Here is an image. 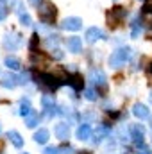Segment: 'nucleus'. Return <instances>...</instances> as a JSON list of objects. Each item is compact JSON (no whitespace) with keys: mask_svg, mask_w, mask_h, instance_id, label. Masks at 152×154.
<instances>
[{"mask_svg":"<svg viewBox=\"0 0 152 154\" xmlns=\"http://www.w3.org/2000/svg\"><path fill=\"white\" fill-rule=\"evenodd\" d=\"M131 56H132V50H131L129 47L116 48L113 54L109 56V65H111V66H114V68H118V66L125 65V63L131 59Z\"/></svg>","mask_w":152,"mask_h":154,"instance_id":"obj_2","label":"nucleus"},{"mask_svg":"<svg viewBox=\"0 0 152 154\" xmlns=\"http://www.w3.org/2000/svg\"><path fill=\"white\" fill-rule=\"evenodd\" d=\"M47 43H48V47H54V45H57V43H59V36H56V34L48 36V39H47Z\"/></svg>","mask_w":152,"mask_h":154,"instance_id":"obj_26","label":"nucleus"},{"mask_svg":"<svg viewBox=\"0 0 152 154\" xmlns=\"http://www.w3.org/2000/svg\"><path fill=\"white\" fill-rule=\"evenodd\" d=\"M0 84L4 88H7V90H13V88H16L20 84V77H16L14 74H4L0 77Z\"/></svg>","mask_w":152,"mask_h":154,"instance_id":"obj_8","label":"nucleus"},{"mask_svg":"<svg viewBox=\"0 0 152 154\" xmlns=\"http://www.w3.org/2000/svg\"><path fill=\"white\" fill-rule=\"evenodd\" d=\"M48 136H50L48 129L41 127V129H38V131L34 133V142H36V143H39V145H45V143L48 142Z\"/></svg>","mask_w":152,"mask_h":154,"instance_id":"obj_16","label":"nucleus"},{"mask_svg":"<svg viewBox=\"0 0 152 154\" xmlns=\"http://www.w3.org/2000/svg\"><path fill=\"white\" fill-rule=\"evenodd\" d=\"M66 81H68V84H70L75 91H81V90H82V86H84L82 75H79V74H72V75H68V77H66Z\"/></svg>","mask_w":152,"mask_h":154,"instance_id":"obj_14","label":"nucleus"},{"mask_svg":"<svg viewBox=\"0 0 152 154\" xmlns=\"http://www.w3.org/2000/svg\"><path fill=\"white\" fill-rule=\"evenodd\" d=\"M75 136H77V140H81V142L90 140V138H91V127H90L88 124L79 125V127H77V131H75Z\"/></svg>","mask_w":152,"mask_h":154,"instance_id":"obj_13","label":"nucleus"},{"mask_svg":"<svg viewBox=\"0 0 152 154\" xmlns=\"http://www.w3.org/2000/svg\"><path fill=\"white\" fill-rule=\"evenodd\" d=\"M52 56H56V57H57V59H61V57H63V52H61V50H57V48H56V50H54V52H52Z\"/></svg>","mask_w":152,"mask_h":154,"instance_id":"obj_32","label":"nucleus"},{"mask_svg":"<svg viewBox=\"0 0 152 154\" xmlns=\"http://www.w3.org/2000/svg\"><path fill=\"white\" fill-rule=\"evenodd\" d=\"M131 133H132V140L136 142V145H143V138H145V127L141 124H134L131 127Z\"/></svg>","mask_w":152,"mask_h":154,"instance_id":"obj_10","label":"nucleus"},{"mask_svg":"<svg viewBox=\"0 0 152 154\" xmlns=\"http://www.w3.org/2000/svg\"><path fill=\"white\" fill-rule=\"evenodd\" d=\"M7 138L11 140V143H13L16 149H22V147H23V138H22V134H20L18 131H9V133H7Z\"/></svg>","mask_w":152,"mask_h":154,"instance_id":"obj_18","label":"nucleus"},{"mask_svg":"<svg viewBox=\"0 0 152 154\" xmlns=\"http://www.w3.org/2000/svg\"><path fill=\"white\" fill-rule=\"evenodd\" d=\"M61 151H63L61 154H74V149H72L70 145H68V147H61Z\"/></svg>","mask_w":152,"mask_h":154,"instance_id":"obj_30","label":"nucleus"},{"mask_svg":"<svg viewBox=\"0 0 152 154\" xmlns=\"http://www.w3.org/2000/svg\"><path fill=\"white\" fill-rule=\"evenodd\" d=\"M22 43H23V39L20 34H14V32H5V36H4V47L7 48V50H16L18 47H22Z\"/></svg>","mask_w":152,"mask_h":154,"instance_id":"obj_4","label":"nucleus"},{"mask_svg":"<svg viewBox=\"0 0 152 154\" xmlns=\"http://www.w3.org/2000/svg\"><path fill=\"white\" fill-rule=\"evenodd\" d=\"M20 154H29V152H20Z\"/></svg>","mask_w":152,"mask_h":154,"instance_id":"obj_37","label":"nucleus"},{"mask_svg":"<svg viewBox=\"0 0 152 154\" xmlns=\"http://www.w3.org/2000/svg\"><path fill=\"white\" fill-rule=\"evenodd\" d=\"M132 115L136 116V118H140V120H145V118H149V109H147V106H143V104H134L132 106Z\"/></svg>","mask_w":152,"mask_h":154,"instance_id":"obj_15","label":"nucleus"},{"mask_svg":"<svg viewBox=\"0 0 152 154\" xmlns=\"http://www.w3.org/2000/svg\"><path fill=\"white\" fill-rule=\"evenodd\" d=\"M125 18V9L123 7H113L109 13H108V23L109 27H116L118 23H122Z\"/></svg>","mask_w":152,"mask_h":154,"instance_id":"obj_5","label":"nucleus"},{"mask_svg":"<svg viewBox=\"0 0 152 154\" xmlns=\"http://www.w3.org/2000/svg\"><path fill=\"white\" fill-rule=\"evenodd\" d=\"M20 23H22L23 27H31V25H32V18H31L27 13H22V14H20Z\"/></svg>","mask_w":152,"mask_h":154,"instance_id":"obj_23","label":"nucleus"},{"mask_svg":"<svg viewBox=\"0 0 152 154\" xmlns=\"http://www.w3.org/2000/svg\"><path fill=\"white\" fill-rule=\"evenodd\" d=\"M2 2H4V0H2Z\"/></svg>","mask_w":152,"mask_h":154,"instance_id":"obj_38","label":"nucleus"},{"mask_svg":"<svg viewBox=\"0 0 152 154\" xmlns=\"http://www.w3.org/2000/svg\"><path fill=\"white\" fill-rule=\"evenodd\" d=\"M4 63H5V66H7L9 70H20V68H22L20 59H16V57H13V56H7Z\"/></svg>","mask_w":152,"mask_h":154,"instance_id":"obj_19","label":"nucleus"},{"mask_svg":"<svg viewBox=\"0 0 152 154\" xmlns=\"http://www.w3.org/2000/svg\"><path fill=\"white\" fill-rule=\"evenodd\" d=\"M54 133H56V136H57L61 142L68 140V138H70V124H65V122H61V124H56V127H54Z\"/></svg>","mask_w":152,"mask_h":154,"instance_id":"obj_9","label":"nucleus"},{"mask_svg":"<svg viewBox=\"0 0 152 154\" xmlns=\"http://www.w3.org/2000/svg\"><path fill=\"white\" fill-rule=\"evenodd\" d=\"M66 47H68V50L72 54H79L82 50V39L79 38V36H72V38L66 39Z\"/></svg>","mask_w":152,"mask_h":154,"instance_id":"obj_12","label":"nucleus"},{"mask_svg":"<svg viewBox=\"0 0 152 154\" xmlns=\"http://www.w3.org/2000/svg\"><path fill=\"white\" fill-rule=\"evenodd\" d=\"M7 13H9V11H7V7H5L4 4H0V22H2V20H5Z\"/></svg>","mask_w":152,"mask_h":154,"instance_id":"obj_27","label":"nucleus"},{"mask_svg":"<svg viewBox=\"0 0 152 154\" xmlns=\"http://www.w3.org/2000/svg\"><path fill=\"white\" fill-rule=\"evenodd\" d=\"M11 7H14V11H16L18 14H22L23 9H25V5H23L22 0H11Z\"/></svg>","mask_w":152,"mask_h":154,"instance_id":"obj_24","label":"nucleus"},{"mask_svg":"<svg viewBox=\"0 0 152 154\" xmlns=\"http://www.w3.org/2000/svg\"><path fill=\"white\" fill-rule=\"evenodd\" d=\"M140 32H141V27H140L138 23H134V25H132V38H138Z\"/></svg>","mask_w":152,"mask_h":154,"instance_id":"obj_29","label":"nucleus"},{"mask_svg":"<svg viewBox=\"0 0 152 154\" xmlns=\"http://www.w3.org/2000/svg\"><path fill=\"white\" fill-rule=\"evenodd\" d=\"M90 81H91L95 86H106L108 77H106V74H104V70H100V68H93V70L90 72Z\"/></svg>","mask_w":152,"mask_h":154,"instance_id":"obj_7","label":"nucleus"},{"mask_svg":"<svg viewBox=\"0 0 152 154\" xmlns=\"http://www.w3.org/2000/svg\"><path fill=\"white\" fill-rule=\"evenodd\" d=\"M149 100H150V104H152V91H150V95H149Z\"/></svg>","mask_w":152,"mask_h":154,"instance_id":"obj_34","label":"nucleus"},{"mask_svg":"<svg viewBox=\"0 0 152 154\" xmlns=\"http://www.w3.org/2000/svg\"><path fill=\"white\" fill-rule=\"evenodd\" d=\"M41 106H43V109L57 108V106H56V99H54V95H43V97H41Z\"/></svg>","mask_w":152,"mask_h":154,"instance_id":"obj_20","label":"nucleus"},{"mask_svg":"<svg viewBox=\"0 0 152 154\" xmlns=\"http://www.w3.org/2000/svg\"><path fill=\"white\" fill-rule=\"evenodd\" d=\"M61 27L65 31H79V29H82V20L79 16H68V18L63 20Z\"/></svg>","mask_w":152,"mask_h":154,"instance_id":"obj_6","label":"nucleus"},{"mask_svg":"<svg viewBox=\"0 0 152 154\" xmlns=\"http://www.w3.org/2000/svg\"><path fill=\"white\" fill-rule=\"evenodd\" d=\"M31 111H32V108H31V100H29V99H22V100H20V111H18V113L25 118Z\"/></svg>","mask_w":152,"mask_h":154,"instance_id":"obj_21","label":"nucleus"},{"mask_svg":"<svg viewBox=\"0 0 152 154\" xmlns=\"http://www.w3.org/2000/svg\"><path fill=\"white\" fill-rule=\"evenodd\" d=\"M43 154H61V152H59V149H57V147H45Z\"/></svg>","mask_w":152,"mask_h":154,"instance_id":"obj_28","label":"nucleus"},{"mask_svg":"<svg viewBox=\"0 0 152 154\" xmlns=\"http://www.w3.org/2000/svg\"><path fill=\"white\" fill-rule=\"evenodd\" d=\"M36 81H38L39 86H43V88L48 90V91H54V90H57V88L63 84V81L57 79L54 74H38V75H36Z\"/></svg>","mask_w":152,"mask_h":154,"instance_id":"obj_3","label":"nucleus"},{"mask_svg":"<svg viewBox=\"0 0 152 154\" xmlns=\"http://www.w3.org/2000/svg\"><path fill=\"white\" fill-rule=\"evenodd\" d=\"M138 154H150V151H149V147H143V145H141V147L138 149Z\"/></svg>","mask_w":152,"mask_h":154,"instance_id":"obj_31","label":"nucleus"},{"mask_svg":"<svg viewBox=\"0 0 152 154\" xmlns=\"http://www.w3.org/2000/svg\"><path fill=\"white\" fill-rule=\"evenodd\" d=\"M99 39H106L102 29H99V27H90V29L86 31V41H88V43H95V41H99Z\"/></svg>","mask_w":152,"mask_h":154,"instance_id":"obj_11","label":"nucleus"},{"mask_svg":"<svg viewBox=\"0 0 152 154\" xmlns=\"http://www.w3.org/2000/svg\"><path fill=\"white\" fill-rule=\"evenodd\" d=\"M150 127H152V116H150Z\"/></svg>","mask_w":152,"mask_h":154,"instance_id":"obj_36","label":"nucleus"},{"mask_svg":"<svg viewBox=\"0 0 152 154\" xmlns=\"http://www.w3.org/2000/svg\"><path fill=\"white\" fill-rule=\"evenodd\" d=\"M38 124H39V115L36 111H31L29 115L25 116V125L27 127H36Z\"/></svg>","mask_w":152,"mask_h":154,"instance_id":"obj_22","label":"nucleus"},{"mask_svg":"<svg viewBox=\"0 0 152 154\" xmlns=\"http://www.w3.org/2000/svg\"><path fill=\"white\" fill-rule=\"evenodd\" d=\"M149 72H150V74H152V65H150V68H149Z\"/></svg>","mask_w":152,"mask_h":154,"instance_id":"obj_35","label":"nucleus"},{"mask_svg":"<svg viewBox=\"0 0 152 154\" xmlns=\"http://www.w3.org/2000/svg\"><path fill=\"white\" fill-rule=\"evenodd\" d=\"M38 14H39V20L47 25H50L56 18V5L48 0H43L41 4L38 5Z\"/></svg>","mask_w":152,"mask_h":154,"instance_id":"obj_1","label":"nucleus"},{"mask_svg":"<svg viewBox=\"0 0 152 154\" xmlns=\"http://www.w3.org/2000/svg\"><path fill=\"white\" fill-rule=\"evenodd\" d=\"M41 2H43V0H29V4H31V5H34V7H38Z\"/></svg>","mask_w":152,"mask_h":154,"instance_id":"obj_33","label":"nucleus"},{"mask_svg":"<svg viewBox=\"0 0 152 154\" xmlns=\"http://www.w3.org/2000/svg\"><path fill=\"white\" fill-rule=\"evenodd\" d=\"M106 136H109V129L106 127V125H99L97 129H95V134H93V142L95 143H100Z\"/></svg>","mask_w":152,"mask_h":154,"instance_id":"obj_17","label":"nucleus"},{"mask_svg":"<svg viewBox=\"0 0 152 154\" xmlns=\"http://www.w3.org/2000/svg\"><path fill=\"white\" fill-rule=\"evenodd\" d=\"M84 97L88 99V100H97V93H95V90L93 88H88V90H84Z\"/></svg>","mask_w":152,"mask_h":154,"instance_id":"obj_25","label":"nucleus"}]
</instances>
